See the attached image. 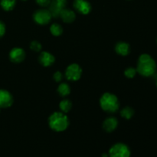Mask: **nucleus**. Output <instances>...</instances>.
<instances>
[{"mask_svg": "<svg viewBox=\"0 0 157 157\" xmlns=\"http://www.w3.org/2000/svg\"><path fill=\"white\" fill-rule=\"evenodd\" d=\"M60 17L61 19L66 23H71L75 21V18H76V15H75V12L69 9H64L62 12L60 14Z\"/></svg>", "mask_w": 157, "mask_h": 157, "instance_id": "ddd939ff", "label": "nucleus"}, {"mask_svg": "<svg viewBox=\"0 0 157 157\" xmlns=\"http://www.w3.org/2000/svg\"><path fill=\"white\" fill-rule=\"evenodd\" d=\"M156 41H157V38H156Z\"/></svg>", "mask_w": 157, "mask_h": 157, "instance_id": "bb28decb", "label": "nucleus"}, {"mask_svg": "<svg viewBox=\"0 0 157 157\" xmlns=\"http://www.w3.org/2000/svg\"><path fill=\"white\" fill-rule=\"evenodd\" d=\"M50 31L52 32V34L55 36H60V35L62 34L63 32V29L60 25L56 24V23H54L51 25Z\"/></svg>", "mask_w": 157, "mask_h": 157, "instance_id": "6ab92c4d", "label": "nucleus"}, {"mask_svg": "<svg viewBox=\"0 0 157 157\" xmlns=\"http://www.w3.org/2000/svg\"><path fill=\"white\" fill-rule=\"evenodd\" d=\"M67 4V0H52L49 5V12L52 14V17L58 18L60 14Z\"/></svg>", "mask_w": 157, "mask_h": 157, "instance_id": "0eeeda50", "label": "nucleus"}, {"mask_svg": "<svg viewBox=\"0 0 157 157\" xmlns=\"http://www.w3.org/2000/svg\"><path fill=\"white\" fill-rule=\"evenodd\" d=\"M48 123L52 130L61 132L65 130L69 126V119L62 112H55L49 117Z\"/></svg>", "mask_w": 157, "mask_h": 157, "instance_id": "f03ea898", "label": "nucleus"}, {"mask_svg": "<svg viewBox=\"0 0 157 157\" xmlns=\"http://www.w3.org/2000/svg\"><path fill=\"white\" fill-rule=\"evenodd\" d=\"M118 121L113 117L107 118L103 124V127L107 132H112L117 127Z\"/></svg>", "mask_w": 157, "mask_h": 157, "instance_id": "f8f14e48", "label": "nucleus"}, {"mask_svg": "<svg viewBox=\"0 0 157 157\" xmlns=\"http://www.w3.org/2000/svg\"><path fill=\"white\" fill-rule=\"evenodd\" d=\"M59 107L63 113H67L71 109L72 104L69 100L64 99L61 101V103L59 104Z\"/></svg>", "mask_w": 157, "mask_h": 157, "instance_id": "f3484780", "label": "nucleus"}, {"mask_svg": "<svg viewBox=\"0 0 157 157\" xmlns=\"http://www.w3.org/2000/svg\"><path fill=\"white\" fill-rule=\"evenodd\" d=\"M16 0H1L0 5L5 11H11L14 9Z\"/></svg>", "mask_w": 157, "mask_h": 157, "instance_id": "2eb2a0df", "label": "nucleus"}, {"mask_svg": "<svg viewBox=\"0 0 157 157\" xmlns=\"http://www.w3.org/2000/svg\"><path fill=\"white\" fill-rule=\"evenodd\" d=\"M153 76H154L155 80H156V87H157V72H156V73L154 74V75H153Z\"/></svg>", "mask_w": 157, "mask_h": 157, "instance_id": "393cba45", "label": "nucleus"}, {"mask_svg": "<svg viewBox=\"0 0 157 157\" xmlns=\"http://www.w3.org/2000/svg\"><path fill=\"white\" fill-rule=\"evenodd\" d=\"M25 58V52L21 48H14L9 53V58L12 62L20 63Z\"/></svg>", "mask_w": 157, "mask_h": 157, "instance_id": "9d476101", "label": "nucleus"}, {"mask_svg": "<svg viewBox=\"0 0 157 157\" xmlns=\"http://www.w3.org/2000/svg\"><path fill=\"white\" fill-rule=\"evenodd\" d=\"M30 47L31 49L35 52H40L41 50V44L37 41H32V43L30 44Z\"/></svg>", "mask_w": 157, "mask_h": 157, "instance_id": "412c9836", "label": "nucleus"}, {"mask_svg": "<svg viewBox=\"0 0 157 157\" xmlns=\"http://www.w3.org/2000/svg\"><path fill=\"white\" fill-rule=\"evenodd\" d=\"M115 50H116L117 53L122 56H126V55H129L130 52V47L129 44L124 42V41H120L115 46Z\"/></svg>", "mask_w": 157, "mask_h": 157, "instance_id": "4468645a", "label": "nucleus"}, {"mask_svg": "<svg viewBox=\"0 0 157 157\" xmlns=\"http://www.w3.org/2000/svg\"><path fill=\"white\" fill-rule=\"evenodd\" d=\"M39 59L40 63L42 64L44 67H48L51 66L54 62H55V57L52 55L51 53L47 52H43L40 54L39 55Z\"/></svg>", "mask_w": 157, "mask_h": 157, "instance_id": "9b49d317", "label": "nucleus"}, {"mask_svg": "<svg viewBox=\"0 0 157 157\" xmlns=\"http://www.w3.org/2000/svg\"><path fill=\"white\" fill-rule=\"evenodd\" d=\"M81 75H82V69L77 64H70L66 69V78L70 81H78L81 78Z\"/></svg>", "mask_w": 157, "mask_h": 157, "instance_id": "423d86ee", "label": "nucleus"}, {"mask_svg": "<svg viewBox=\"0 0 157 157\" xmlns=\"http://www.w3.org/2000/svg\"><path fill=\"white\" fill-rule=\"evenodd\" d=\"M130 150L124 144H117L110 148L109 152L110 157H130Z\"/></svg>", "mask_w": 157, "mask_h": 157, "instance_id": "20e7f679", "label": "nucleus"}, {"mask_svg": "<svg viewBox=\"0 0 157 157\" xmlns=\"http://www.w3.org/2000/svg\"><path fill=\"white\" fill-rule=\"evenodd\" d=\"M5 33H6V25L3 21H0V38H2Z\"/></svg>", "mask_w": 157, "mask_h": 157, "instance_id": "5701e85b", "label": "nucleus"}, {"mask_svg": "<svg viewBox=\"0 0 157 157\" xmlns=\"http://www.w3.org/2000/svg\"><path fill=\"white\" fill-rule=\"evenodd\" d=\"M136 71L144 77H151L156 72V63L148 54H143L137 61Z\"/></svg>", "mask_w": 157, "mask_h": 157, "instance_id": "f257e3e1", "label": "nucleus"}, {"mask_svg": "<svg viewBox=\"0 0 157 157\" xmlns=\"http://www.w3.org/2000/svg\"><path fill=\"white\" fill-rule=\"evenodd\" d=\"M121 114L123 117L129 120L133 116V114H134V110H133V109L132 107H126L124 108H123V110H121Z\"/></svg>", "mask_w": 157, "mask_h": 157, "instance_id": "a211bd4d", "label": "nucleus"}, {"mask_svg": "<svg viewBox=\"0 0 157 157\" xmlns=\"http://www.w3.org/2000/svg\"><path fill=\"white\" fill-rule=\"evenodd\" d=\"M13 104V98L8 90L0 89V109L7 108Z\"/></svg>", "mask_w": 157, "mask_h": 157, "instance_id": "6e6552de", "label": "nucleus"}, {"mask_svg": "<svg viewBox=\"0 0 157 157\" xmlns=\"http://www.w3.org/2000/svg\"><path fill=\"white\" fill-rule=\"evenodd\" d=\"M52 15L49 10L47 9H39L36 11L33 15V18L36 23L39 25H46L50 22Z\"/></svg>", "mask_w": 157, "mask_h": 157, "instance_id": "39448f33", "label": "nucleus"}, {"mask_svg": "<svg viewBox=\"0 0 157 157\" xmlns=\"http://www.w3.org/2000/svg\"><path fill=\"white\" fill-rule=\"evenodd\" d=\"M54 79H55V81H57V82L61 81V80H62V74L60 71L55 72V74L54 75Z\"/></svg>", "mask_w": 157, "mask_h": 157, "instance_id": "b1692460", "label": "nucleus"}, {"mask_svg": "<svg viewBox=\"0 0 157 157\" xmlns=\"http://www.w3.org/2000/svg\"><path fill=\"white\" fill-rule=\"evenodd\" d=\"M100 104L103 110L109 113H114L120 107L117 98L110 93H105L102 95L100 100Z\"/></svg>", "mask_w": 157, "mask_h": 157, "instance_id": "7ed1b4c3", "label": "nucleus"}, {"mask_svg": "<svg viewBox=\"0 0 157 157\" xmlns=\"http://www.w3.org/2000/svg\"><path fill=\"white\" fill-rule=\"evenodd\" d=\"M102 157H108V155H107V154H103Z\"/></svg>", "mask_w": 157, "mask_h": 157, "instance_id": "a878e982", "label": "nucleus"}, {"mask_svg": "<svg viewBox=\"0 0 157 157\" xmlns=\"http://www.w3.org/2000/svg\"><path fill=\"white\" fill-rule=\"evenodd\" d=\"M136 69L133 68V67H128L127 69H126L125 72H124V75L127 78H133V77L136 75Z\"/></svg>", "mask_w": 157, "mask_h": 157, "instance_id": "aec40b11", "label": "nucleus"}, {"mask_svg": "<svg viewBox=\"0 0 157 157\" xmlns=\"http://www.w3.org/2000/svg\"><path fill=\"white\" fill-rule=\"evenodd\" d=\"M24 1H25V0H24Z\"/></svg>", "mask_w": 157, "mask_h": 157, "instance_id": "cd10ccee", "label": "nucleus"}, {"mask_svg": "<svg viewBox=\"0 0 157 157\" xmlns=\"http://www.w3.org/2000/svg\"><path fill=\"white\" fill-rule=\"evenodd\" d=\"M58 92L61 96L65 97L68 95L71 92V88L69 85L65 83H62L58 87Z\"/></svg>", "mask_w": 157, "mask_h": 157, "instance_id": "dca6fc26", "label": "nucleus"}, {"mask_svg": "<svg viewBox=\"0 0 157 157\" xmlns=\"http://www.w3.org/2000/svg\"><path fill=\"white\" fill-rule=\"evenodd\" d=\"M35 1L40 6H42V7L48 6L51 2V0H35Z\"/></svg>", "mask_w": 157, "mask_h": 157, "instance_id": "4be33fe9", "label": "nucleus"}, {"mask_svg": "<svg viewBox=\"0 0 157 157\" xmlns=\"http://www.w3.org/2000/svg\"><path fill=\"white\" fill-rule=\"evenodd\" d=\"M74 7L80 13L87 15L91 10V6L87 0H75Z\"/></svg>", "mask_w": 157, "mask_h": 157, "instance_id": "1a4fd4ad", "label": "nucleus"}]
</instances>
